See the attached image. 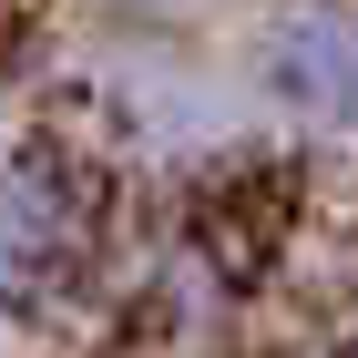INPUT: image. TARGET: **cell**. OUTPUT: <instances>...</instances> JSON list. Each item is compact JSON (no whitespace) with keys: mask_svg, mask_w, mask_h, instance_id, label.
Listing matches in <instances>:
<instances>
[{"mask_svg":"<svg viewBox=\"0 0 358 358\" xmlns=\"http://www.w3.org/2000/svg\"><path fill=\"white\" fill-rule=\"evenodd\" d=\"M256 62H266V92L287 113L358 134V10H287Z\"/></svg>","mask_w":358,"mask_h":358,"instance_id":"obj_1","label":"cell"}]
</instances>
